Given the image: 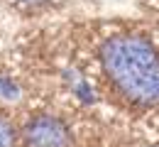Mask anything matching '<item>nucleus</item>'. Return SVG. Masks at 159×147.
Returning a JSON list of instances; mask_svg holds the SVG:
<instances>
[{
	"label": "nucleus",
	"mask_w": 159,
	"mask_h": 147,
	"mask_svg": "<svg viewBox=\"0 0 159 147\" xmlns=\"http://www.w3.org/2000/svg\"><path fill=\"white\" fill-rule=\"evenodd\" d=\"M103 71L118 93L132 105L159 103V54L144 37L122 32L100 47Z\"/></svg>",
	"instance_id": "obj_1"
},
{
	"label": "nucleus",
	"mask_w": 159,
	"mask_h": 147,
	"mask_svg": "<svg viewBox=\"0 0 159 147\" xmlns=\"http://www.w3.org/2000/svg\"><path fill=\"white\" fill-rule=\"evenodd\" d=\"M22 2H25V5H30V7H42L47 0H22Z\"/></svg>",
	"instance_id": "obj_4"
},
{
	"label": "nucleus",
	"mask_w": 159,
	"mask_h": 147,
	"mask_svg": "<svg viewBox=\"0 0 159 147\" xmlns=\"http://www.w3.org/2000/svg\"><path fill=\"white\" fill-rule=\"evenodd\" d=\"M22 142L25 147H69L71 132L64 120L49 113L32 115L22 127Z\"/></svg>",
	"instance_id": "obj_2"
},
{
	"label": "nucleus",
	"mask_w": 159,
	"mask_h": 147,
	"mask_svg": "<svg viewBox=\"0 0 159 147\" xmlns=\"http://www.w3.org/2000/svg\"><path fill=\"white\" fill-rule=\"evenodd\" d=\"M0 147H17V130L2 115H0Z\"/></svg>",
	"instance_id": "obj_3"
}]
</instances>
